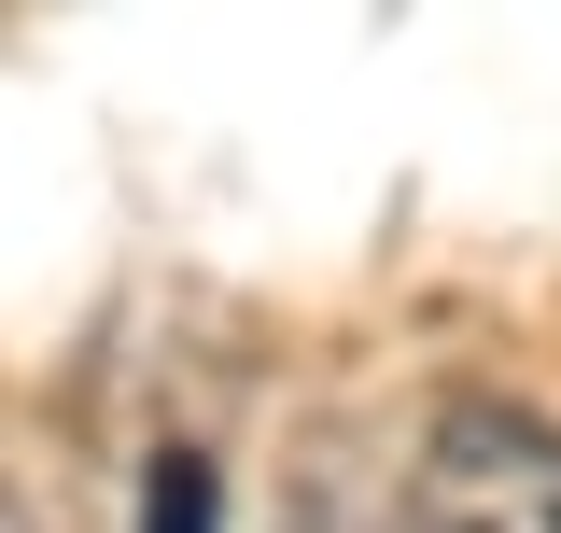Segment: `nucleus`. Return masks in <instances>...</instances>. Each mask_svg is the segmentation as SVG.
Segmentation results:
<instances>
[{"mask_svg": "<svg viewBox=\"0 0 561 533\" xmlns=\"http://www.w3.org/2000/svg\"><path fill=\"white\" fill-rule=\"evenodd\" d=\"M408 533H561V435L519 407H449L408 464Z\"/></svg>", "mask_w": 561, "mask_h": 533, "instance_id": "obj_1", "label": "nucleus"}, {"mask_svg": "<svg viewBox=\"0 0 561 533\" xmlns=\"http://www.w3.org/2000/svg\"><path fill=\"white\" fill-rule=\"evenodd\" d=\"M225 520V477L197 464V450H154V477H140V533H210Z\"/></svg>", "mask_w": 561, "mask_h": 533, "instance_id": "obj_2", "label": "nucleus"}]
</instances>
